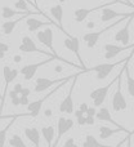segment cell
<instances>
[{"mask_svg": "<svg viewBox=\"0 0 134 147\" xmlns=\"http://www.w3.org/2000/svg\"><path fill=\"white\" fill-rule=\"evenodd\" d=\"M13 61H14L15 63H18V62H21V61H22V57H21L20 54H15V56L13 57Z\"/></svg>", "mask_w": 134, "mask_h": 147, "instance_id": "ab89813d", "label": "cell"}, {"mask_svg": "<svg viewBox=\"0 0 134 147\" xmlns=\"http://www.w3.org/2000/svg\"><path fill=\"white\" fill-rule=\"evenodd\" d=\"M9 98L12 101L13 106H20V94L14 90H10L9 92Z\"/></svg>", "mask_w": 134, "mask_h": 147, "instance_id": "4dcf8cb0", "label": "cell"}, {"mask_svg": "<svg viewBox=\"0 0 134 147\" xmlns=\"http://www.w3.org/2000/svg\"><path fill=\"white\" fill-rule=\"evenodd\" d=\"M73 127V120L71 119V117H65V116H61L58 119V123H57V142L53 143L54 146L58 143V141L61 140L62 137H63L65 134L68 132V130H71Z\"/></svg>", "mask_w": 134, "mask_h": 147, "instance_id": "9a60e30c", "label": "cell"}, {"mask_svg": "<svg viewBox=\"0 0 134 147\" xmlns=\"http://www.w3.org/2000/svg\"><path fill=\"white\" fill-rule=\"evenodd\" d=\"M32 3H34V7L36 8V10H38L39 13H41L40 12V8H39V5H38V0H32ZM41 14H44V13H41Z\"/></svg>", "mask_w": 134, "mask_h": 147, "instance_id": "b9f144b4", "label": "cell"}, {"mask_svg": "<svg viewBox=\"0 0 134 147\" xmlns=\"http://www.w3.org/2000/svg\"><path fill=\"white\" fill-rule=\"evenodd\" d=\"M63 45L66 49H68L70 52H72V53L75 54V57L79 59V67L86 72V69H85V66H84V62L80 56V41H79V39L76 38V36L68 35L63 40Z\"/></svg>", "mask_w": 134, "mask_h": 147, "instance_id": "52a82bcc", "label": "cell"}, {"mask_svg": "<svg viewBox=\"0 0 134 147\" xmlns=\"http://www.w3.org/2000/svg\"><path fill=\"white\" fill-rule=\"evenodd\" d=\"M96 112H97V107H89L86 110L85 115H92V116H96Z\"/></svg>", "mask_w": 134, "mask_h": 147, "instance_id": "d590c367", "label": "cell"}, {"mask_svg": "<svg viewBox=\"0 0 134 147\" xmlns=\"http://www.w3.org/2000/svg\"><path fill=\"white\" fill-rule=\"evenodd\" d=\"M123 20H125V18H119V20H117V21H115L114 23H111V25H110V26H107V27L102 28V30H99V31H93V32H86V34H84V36H83V40H84V43L86 44V47H88V48H94V47L97 45V43H98L99 38H101V36L103 35L104 32H107V31H110L112 27H115V26H117L120 22H121Z\"/></svg>", "mask_w": 134, "mask_h": 147, "instance_id": "277c9868", "label": "cell"}, {"mask_svg": "<svg viewBox=\"0 0 134 147\" xmlns=\"http://www.w3.org/2000/svg\"><path fill=\"white\" fill-rule=\"evenodd\" d=\"M25 136L27 137V140L32 145H35V146L40 145V130L38 128H35V127L25 128Z\"/></svg>", "mask_w": 134, "mask_h": 147, "instance_id": "44dd1931", "label": "cell"}, {"mask_svg": "<svg viewBox=\"0 0 134 147\" xmlns=\"http://www.w3.org/2000/svg\"><path fill=\"white\" fill-rule=\"evenodd\" d=\"M132 57V54H130ZM130 57L129 58H125L120 62H110V63H99V65H96L93 66L92 69H86V72H96V76L98 80H103L106 79L107 76L111 74V71L120 63H125V62H129L130 61Z\"/></svg>", "mask_w": 134, "mask_h": 147, "instance_id": "3957f363", "label": "cell"}, {"mask_svg": "<svg viewBox=\"0 0 134 147\" xmlns=\"http://www.w3.org/2000/svg\"><path fill=\"white\" fill-rule=\"evenodd\" d=\"M94 26H96V23H94V22H88V23H86V27H88V28H93Z\"/></svg>", "mask_w": 134, "mask_h": 147, "instance_id": "7bdbcfd3", "label": "cell"}, {"mask_svg": "<svg viewBox=\"0 0 134 147\" xmlns=\"http://www.w3.org/2000/svg\"><path fill=\"white\" fill-rule=\"evenodd\" d=\"M14 7H15V9L23 10V12L30 10V9H28V3L26 1V0H17V1L14 3Z\"/></svg>", "mask_w": 134, "mask_h": 147, "instance_id": "f1b7e54d", "label": "cell"}, {"mask_svg": "<svg viewBox=\"0 0 134 147\" xmlns=\"http://www.w3.org/2000/svg\"><path fill=\"white\" fill-rule=\"evenodd\" d=\"M120 132L129 133V130L121 129V128L111 129V128H108V127H104V125H101V127H99V138H101V140H108L110 137H112V136H115L116 133H120Z\"/></svg>", "mask_w": 134, "mask_h": 147, "instance_id": "603a6c76", "label": "cell"}, {"mask_svg": "<svg viewBox=\"0 0 134 147\" xmlns=\"http://www.w3.org/2000/svg\"><path fill=\"white\" fill-rule=\"evenodd\" d=\"M36 32H38V34H36V38H38V40L40 41L43 45H45L46 48H48L49 51L52 52V56H53L54 58L59 59V61H62V62H66V63H68V65H72V63H70L67 59L62 58V57H59L58 54H57L56 49H54V47H53L54 34H53V30H52L51 27H46L45 30H38Z\"/></svg>", "mask_w": 134, "mask_h": 147, "instance_id": "7a4b0ae2", "label": "cell"}, {"mask_svg": "<svg viewBox=\"0 0 134 147\" xmlns=\"http://www.w3.org/2000/svg\"><path fill=\"white\" fill-rule=\"evenodd\" d=\"M73 114H75V117H76V121H77L79 125H85V114L84 112H81L80 110H76V111H73Z\"/></svg>", "mask_w": 134, "mask_h": 147, "instance_id": "f546056e", "label": "cell"}, {"mask_svg": "<svg viewBox=\"0 0 134 147\" xmlns=\"http://www.w3.org/2000/svg\"><path fill=\"white\" fill-rule=\"evenodd\" d=\"M0 99H1V93H0Z\"/></svg>", "mask_w": 134, "mask_h": 147, "instance_id": "681fc988", "label": "cell"}, {"mask_svg": "<svg viewBox=\"0 0 134 147\" xmlns=\"http://www.w3.org/2000/svg\"><path fill=\"white\" fill-rule=\"evenodd\" d=\"M40 134H41V137L44 138V141L46 142V145L48 146L53 145V140H54V137H56V129H54V127H52V125L43 127L40 130Z\"/></svg>", "mask_w": 134, "mask_h": 147, "instance_id": "7402d4cb", "label": "cell"}, {"mask_svg": "<svg viewBox=\"0 0 134 147\" xmlns=\"http://www.w3.org/2000/svg\"><path fill=\"white\" fill-rule=\"evenodd\" d=\"M20 52L23 53H40V54H46L48 56V52L40 49L38 45L35 44V41L30 38V36H23L22 40H21V45H20Z\"/></svg>", "mask_w": 134, "mask_h": 147, "instance_id": "4fadbf2b", "label": "cell"}, {"mask_svg": "<svg viewBox=\"0 0 134 147\" xmlns=\"http://www.w3.org/2000/svg\"><path fill=\"white\" fill-rule=\"evenodd\" d=\"M76 83H77V75H73L72 78V83H71V86H70V92L65 99L59 103V112L62 114H67V115H71L73 114V99H72V93H73V88H75Z\"/></svg>", "mask_w": 134, "mask_h": 147, "instance_id": "30bf717a", "label": "cell"}, {"mask_svg": "<svg viewBox=\"0 0 134 147\" xmlns=\"http://www.w3.org/2000/svg\"><path fill=\"white\" fill-rule=\"evenodd\" d=\"M44 114H45V116H46V117H49V116L52 115V110H46V111L44 112Z\"/></svg>", "mask_w": 134, "mask_h": 147, "instance_id": "ee69618b", "label": "cell"}, {"mask_svg": "<svg viewBox=\"0 0 134 147\" xmlns=\"http://www.w3.org/2000/svg\"><path fill=\"white\" fill-rule=\"evenodd\" d=\"M65 84H66V83H59V84H57L56 88L52 89V90L49 92L46 96H44L43 98L36 99V101H34V102H30V103L27 105V116L38 117L39 114H40V110H41V107H43V103H44V102H45L51 96H53L56 92H58V89L61 88L62 85H65Z\"/></svg>", "mask_w": 134, "mask_h": 147, "instance_id": "5b68a950", "label": "cell"}, {"mask_svg": "<svg viewBox=\"0 0 134 147\" xmlns=\"http://www.w3.org/2000/svg\"><path fill=\"white\" fill-rule=\"evenodd\" d=\"M59 3H66V1H68V0H58Z\"/></svg>", "mask_w": 134, "mask_h": 147, "instance_id": "bcb514c9", "label": "cell"}, {"mask_svg": "<svg viewBox=\"0 0 134 147\" xmlns=\"http://www.w3.org/2000/svg\"><path fill=\"white\" fill-rule=\"evenodd\" d=\"M133 17H134V13H132V14L128 17V21H127V23H125L124 27L120 28V30L116 32V35H115V41L123 44V45H128V44H129V41H130L129 27H130V23H132Z\"/></svg>", "mask_w": 134, "mask_h": 147, "instance_id": "5bb4252c", "label": "cell"}, {"mask_svg": "<svg viewBox=\"0 0 134 147\" xmlns=\"http://www.w3.org/2000/svg\"><path fill=\"white\" fill-rule=\"evenodd\" d=\"M27 114H22V115H12V117L9 119V123H8L7 125H5L4 128H3L1 130H0V147H3L7 143V133H8V130L10 129V127H12V124L14 123V120L17 119V117H20V116H26Z\"/></svg>", "mask_w": 134, "mask_h": 147, "instance_id": "cb8c5ba5", "label": "cell"}, {"mask_svg": "<svg viewBox=\"0 0 134 147\" xmlns=\"http://www.w3.org/2000/svg\"><path fill=\"white\" fill-rule=\"evenodd\" d=\"M101 12V21L102 22H108L112 20H119V18H128L132 13H119L114 9H110V5L101 8L99 9Z\"/></svg>", "mask_w": 134, "mask_h": 147, "instance_id": "2e32d148", "label": "cell"}, {"mask_svg": "<svg viewBox=\"0 0 134 147\" xmlns=\"http://www.w3.org/2000/svg\"><path fill=\"white\" fill-rule=\"evenodd\" d=\"M72 78H73V75H68L66 78H62V79L38 78L35 81V88H34V90H35L36 93H41V92L48 90L49 88H52L53 85H57V84H59V83H68Z\"/></svg>", "mask_w": 134, "mask_h": 147, "instance_id": "8992f818", "label": "cell"}, {"mask_svg": "<svg viewBox=\"0 0 134 147\" xmlns=\"http://www.w3.org/2000/svg\"><path fill=\"white\" fill-rule=\"evenodd\" d=\"M101 146L102 143L99 142L98 140H97L94 136H92V134H86L85 136V141L83 142V146Z\"/></svg>", "mask_w": 134, "mask_h": 147, "instance_id": "83f0119b", "label": "cell"}, {"mask_svg": "<svg viewBox=\"0 0 134 147\" xmlns=\"http://www.w3.org/2000/svg\"><path fill=\"white\" fill-rule=\"evenodd\" d=\"M31 94V89L30 88H22V90L20 92V96H26L28 97Z\"/></svg>", "mask_w": 134, "mask_h": 147, "instance_id": "e575fe53", "label": "cell"}, {"mask_svg": "<svg viewBox=\"0 0 134 147\" xmlns=\"http://www.w3.org/2000/svg\"><path fill=\"white\" fill-rule=\"evenodd\" d=\"M125 72H127V86H128V93L132 97H134V78H132L129 70H128V65L125 63Z\"/></svg>", "mask_w": 134, "mask_h": 147, "instance_id": "484cf974", "label": "cell"}, {"mask_svg": "<svg viewBox=\"0 0 134 147\" xmlns=\"http://www.w3.org/2000/svg\"><path fill=\"white\" fill-rule=\"evenodd\" d=\"M18 74H20V70L17 69H12L10 66H8V65H5L4 67H3V76H4V94L1 96V99H0V112L3 111V109H4V102H5V97H7V90H8V85H9L10 83H12L13 80H14L15 78L18 76Z\"/></svg>", "mask_w": 134, "mask_h": 147, "instance_id": "ba28073f", "label": "cell"}, {"mask_svg": "<svg viewBox=\"0 0 134 147\" xmlns=\"http://www.w3.org/2000/svg\"><path fill=\"white\" fill-rule=\"evenodd\" d=\"M96 117H97L98 120H101V121H107V123H110V124L115 125L116 128H121V129L128 130L127 128H124L123 125H120L119 123H116L114 119H112V116H111V114H110V111H108V109H107V107H102V109H99L98 111L96 112Z\"/></svg>", "mask_w": 134, "mask_h": 147, "instance_id": "ac0fdd59", "label": "cell"}, {"mask_svg": "<svg viewBox=\"0 0 134 147\" xmlns=\"http://www.w3.org/2000/svg\"><path fill=\"white\" fill-rule=\"evenodd\" d=\"M52 59H56L53 56L52 57H48V59H45V61H41V62H38V63H32V65H25V66L22 67V69L20 70V74L23 76V79H25L26 81H30L31 79L35 76L36 71H38L39 69H40L41 66H44V65L49 63V62L52 61Z\"/></svg>", "mask_w": 134, "mask_h": 147, "instance_id": "8fae6325", "label": "cell"}, {"mask_svg": "<svg viewBox=\"0 0 134 147\" xmlns=\"http://www.w3.org/2000/svg\"><path fill=\"white\" fill-rule=\"evenodd\" d=\"M63 145H65V146H75L76 143H75V141H73V138L71 137V138H68V140L63 143Z\"/></svg>", "mask_w": 134, "mask_h": 147, "instance_id": "74e56055", "label": "cell"}, {"mask_svg": "<svg viewBox=\"0 0 134 147\" xmlns=\"http://www.w3.org/2000/svg\"><path fill=\"white\" fill-rule=\"evenodd\" d=\"M0 119H5V116H1V115H0Z\"/></svg>", "mask_w": 134, "mask_h": 147, "instance_id": "c3c4849f", "label": "cell"}, {"mask_svg": "<svg viewBox=\"0 0 134 147\" xmlns=\"http://www.w3.org/2000/svg\"><path fill=\"white\" fill-rule=\"evenodd\" d=\"M28 103H30V101H28V97L20 96V106H27Z\"/></svg>", "mask_w": 134, "mask_h": 147, "instance_id": "836d02e7", "label": "cell"}, {"mask_svg": "<svg viewBox=\"0 0 134 147\" xmlns=\"http://www.w3.org/2000/svg\"><path fill=\"white\" fill-rule=\"evenodd\" d=\"M25 20H26V26H27L28 31H31V32H36V31L40 30L41 27L48 26V25L52 23V22H49V21L48 22H44V21L36 20V18H32V17H30V16H27Z\"/></svg>", "mask_w": 134, "mask_h": 147, "instance_id": "d6986e66", "label": "cell"}, {"mask_svg": "<svg viewBox=\"0 0 134 147\" xmlns=\"http://www.w3.org/2000/svg\"><path fill=\"white\" fill-rule=\"evenodd\" d=\"M49 12H51L52 17L54 18V21L57 22V27H58L66 36L70 35L63 27V7H62V4H56V5H53V7H51Z\"/></svg>", "mask_w": 134, "mask_h": 147, "instance_id": "e0dca14e", "label": "cell"}, {"mask_svg": "<svg viewBox=\"0 0 134 147\" xmlns=\"http://www.w3.org/2000/svg\"><path fill=\"white\" fill-rule=\"evenodd\" d=\"M8 143H9L10 146H14V147H20V146L25 147V146H26L25 141H23V140H22V137H21V136H18V134H13L12 137L9 138Z\"/></svg>", "mask_w": 134, "mask_h": 147, "instance_id": "4316f807", "label": "cell"}, {"mask_svg": "<svg viewBox=\"0 0 134 147\" xmlns=\"http://www.w3.org/2000/svg\"><path fill=\"white\" fill-rule=\"evenodd\" d=\"M0 38H1V34H0Z\"/></svg>", "mask_w": 134, "mask_h": 147, "instance_id": "f907efd6", "label": "cell"}, {"mask_svg": "<svg viewBox=\"0 0 134 147\" xmlns=\"http://www.w3.org/2000/svg\"><path fill=\"white\" fill-rule=\"evenodd\" d=\"M22 88H23V86H22V84L17 83V84H15V85H14V88H13V90H14V92H17V93L20 94V92L22 90Z\"/></svg>", "mask_w": 134, "mask_h": 147, "instance_id": "f35d334b", "label": "cell"}, {"mask_svg": "<svg viewBox=\"0 0 134 147\" xmlns=\"http://www.w3.org/2000/svg\"><path fill=\"white\" fill-rule=\"evenodd\" d=\"M124 1H125V3H127V4H128V5H130V8H134V5H133V4H132V3H130V1H129V0H124Z\"/></svg>", "mask_w": 134, "mask_h": 147, "instance_id": "f6af8a7d", "label": "cell"}, {"mask_svg": "<svg viewBox=\"0 0 134 147\" xmlns=\"http://www.w3.org/2000/svg\"><path fill=\"white\" fill-rule=\"evenodd\" d=\"M124 71H125V63H124V69L117 74V80H116L117 88L114 93V97H112V110H114L115 112L125 111V110L128 109L127 98H125V96L123 94V90H121V78H123Z\"/></svg>", "mask_w": 134, "mask_h": 147, "instance_id": "6da1fadb", "label": "cell"}, {"mask_svg": "<svg viewBox=\"0 0 134 147\" xmlns=\"http://www.w3.org/2000/svg\"><path fill=\"white\" fill-rule=\"evenodd\" d=\"M27 16H30V14H22V16H20V18H17V20H14V21H7V22H4L1 25L3 34H4V35H7V36H9L10 34L14 31L15 26H17L22 20H25Z\"/></svg>", "mask_w": 134, "mask_h": 147, "instance_id": "ffe728a7", "label": "cell"}, {"mask_svg": "<svg viewBox=\"0 0 134 147\" xmlns=\"http://www.w3.org/2000/svg\"><path fill=\"white\" fill-rule=\"evenodd\" d=\"M116 80H117V78L115 79V80H112L110 84H107V85L101 86V88H97V89H94V90H92L90 93H89V97L93 99V106L94 107H99L102 103H103L104 99H106V97H107V93H108V90L111 89V86L116 83Z\"/></svg>", "mask_w": 134, "mask_h": 147, "instance_id": "9c48e42d", "label": "cell"}, {"mask_svg": "<svg viewBox=\"0 0 134 147\" xmlns=\"http://www.w3.org/2000/svg\"><path fill=\"white\" fill-rule=\"evenodd\" d=\"M89 14H90V13H89L88 8H79V9H76L75 12H73V20H75V22L80 23V22H83V21H85V18L88 17Z\"/></svg>", "mask_w": 134, "mask_h": 147, "instance_id": "d4e9b609", "label": "cell"}, {"mask_svg": "<svg viewBox=\"0 0 134 147\" xmlns=\"http://www.w3.org/2000/svg\"><path fill=\"white\" fill-rule=\"evenodd\" d=\"M94 121H96V116H92V115H85V124L93 125Z\"/></svg>", "mask_w": 134, "mask_h": 147, "instance_id": "d6a6232c", "label": "cell"}, {"mask_svg": "<svg viewBox=\"0 0 134 147\" xmlns=\"http://www.w3.org/2000/svg\"><path fill=\"white\" fill-rule=\"evenodd\" d=\"M63 71V67L61 66V65H57L56 67H54V72H62Z\"/></svg>", "mask_w": 134, "mask_h": 147, "instance_id": "60d3db41", "label": "cell"}, {"mask_svg": "<svg viewBox=\"0 0 134 147\" xmlns=\"http://www.w3.org/2000/svg\"><path fill=\"white\" fill-rule=\"evenodd\" d=\"M134 48V44L130 45H116V44H104L103 49H104V58L106 59H112L115 57H117L120 53L123 52H127V51H130V49Z\"/></svg>", "mask_w": 134, "mask_h": 147, "instance_id": "7c38bea8", "label": "cell"}, {"mask_svg": "<svg viewBox=\"0 0 134 147\" xmlns=\"http://www.w3.org/2000/svg\"><path fill=\"white\" fill-rule=\"evenodd\" d=\"M9 51V45L7 43H0V59L5 57V53Z\"/></svg>", "mask_w": 134, "mask_h": 147, "instance_id": "1f68e13d", "label": "cell"}, {"mask_svg": "<svg viewBox=\"0 0 134 147\" xmlns=\"http://www.w3.org/2000/svg\"><path fill=\"white\" fill-rule=\"evenodd\" d=\"M26 1H27V3H30V4H32V5H34V3L31 1V0H26Z\"/></svg>", "mask_w": 134, "mask_h": 147, "instance_id": "7dc6e473", "label": "cell"}, {"mask_svg": "<svg viewBox=\"0 0 134 147\" xmlns=\"http://www.w3.org/2000/svg\"><path fill=\"white\" fill-rule=\"evenodd\" d=\"M88 109H89V105L85 103V102H83V103L80 105V107H79V110H80L81 112H84V114L86 112V110H88Z\"/></svg>", "mask_w": 134, "mask_h": 147, "instance_id": "8d00e7d4", "label": "cell"}]
</instances>
